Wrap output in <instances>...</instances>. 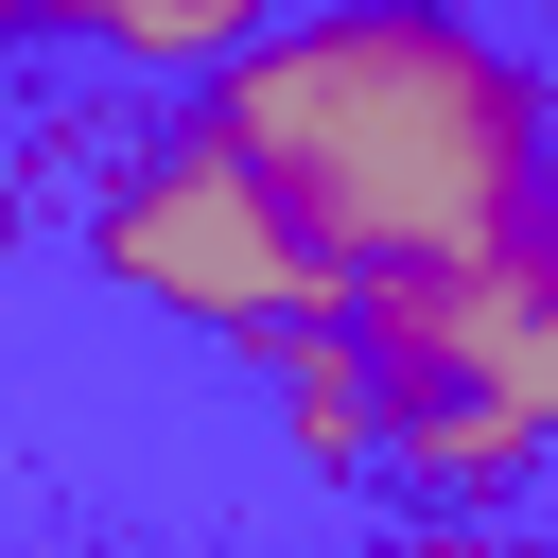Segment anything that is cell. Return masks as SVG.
<instances>
[{"label":"cell","mask_w":558,"mask_h":558,"mask_svg":"<svg viewBox=\"0 0 558 558\" xmlns=\"http://www.w3.org/2000/svg\"><path fill=\"white\" fill-rule=\"evenodd\" d=\"M262 401H279V453H296V471L384 488V349H366L349 296H314V314L262 331Z\"/></svg>","instance_id":"277c9868"},{"label":"cell","mask_w":558,"mask_h":558,"mask_svg":"<svg viewBox=\"0 0 558 558\" xmlns=\"http://www.w3.org/2000/svg\"><path fill=\"white\" fill-rule=\"evenodd\" d=\"M192 105L279 174V209L314 227L349 296L558 209V70L488 35L471 0H296Z\"/></svg>","instance_id":"6da1fadb"},{"label":"cell","mask_w":558,"mask_h":558,"mask_svg":"<svg viewBox=\"0 0 558 558\" xmlns=\"http://www.w3.org/2000/svg\"><path fill=\"white\" fill-rule=\"evenodd\" d=\"M366 558H541V541H506V506H401Z\"/></svg>","instance_id":"8992f818"},{"label":"cell","mask_w":558,"mask_h":558,"mask_svg":"<svg viewBox=\"0 0 558 558\" xmlns=\"http://www.w3.org/2000/svg\"><path fill=\"white\" fill-rule=\"evenodd\" d=\"M349 314L384 349V488L401 506H523L558 471V209L471 262L366 279Z\"/></svg>","instance_id":"7a4b0ae2"},{"label":"cell","mask_w":558,"mask_h":558,"mask_svg":"<svg viewBox=\"0 0 558 558\" xmlns=\"http://www.w3.org/2000/svg\"><path fill=\"white\" fill-rule=\"evenodd\" d=\"M541 558H558V541H541Z\"/></svg>","instance_id":"52a82bcc"},{"label":"cell","mask_w":558,"mask_h":558,"mask_svg":"<svg viewBox=\"0 0 558 558\" xmlns=\"http://www.w3.org/2000/svg\"><path fill=\"white\" fill-rule=\"evenodd\" d=\"M35 52H87V70H140V87H209L244 35H279V0H0Z\"/></svg>","instance_id":"5b68a950"},{"label":"cell","mask_w":558,"mask_h":558,"mask_svg":"<svg viewBox=\"0 0 558 558\" xmlns=\"http://www.w3.org/2000/svg\"><path fill=\"white\" fill-rule=\"evenodd\" d=\"M87 262H105L140 314H192V331H227V349H262L279 314L349 296V279L314 262V227L279 209V174H262L209 105L157 122V140H122V157L87 174Z\"/></svg>","instance_id":"3957f363"}]
</instances>
